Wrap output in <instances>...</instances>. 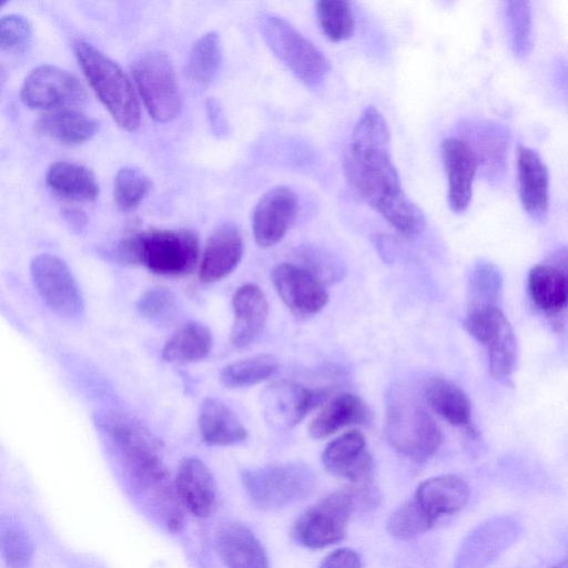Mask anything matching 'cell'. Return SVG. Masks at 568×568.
Wrapping results in <instances>:
<instances>
[{
    "label": "cell",
    "instance_id": "obj_1",
    "mask_svg": "<svg viewBox=\"0 0 568 568\" xmlns=\"http://www.w3.org/2000/svg\"><path fill=\"white\" fill-rule=\"evenodd\" d=\"M344 172L354 193L400 234L423 232V211L405 193L389 150L384 115L368 105L357 120L344 158Z\"/></svg>",
    "mask_w": 568,
    "mask_h": 568
},
{
    "label": "cell",
    "instance_id": "obj_2",
    "mask_svg": "<svg viewBox=\"0 0 568 568\" xmlns=\"http://www.w3.org/2000/svg\"><path fill=\"white\" fill-rule=\"evenodd\" d=\"M98 424L118 450L135 493L146 498L171 532L180 531L184 525V506L152 435L135 420L120 414L103 415Z\"/></svg>",
    "mask_w": 568,
    "mask_h": 568
},
{
    "label": "cell",
    "instance_id": "obj_3",
    "mask_svg": "<svg viewBox=\"0 0 568 568\" xmlns=\"http://www.w3.org/2000/svg\"><path fill=\"white\" fill-rule=\"evenodd\" d=\"M125 264L143 265L162 276H183L196 266L197 236L187 230H151L123 239L116 247Z\"/></svg>",
    "mask_w": 568,
    "mask_h": 568
},
{
    "label": "cell",
    "instance_id": "obj_4",
    "mask_svg": "<svg viewBox=\"0 0 568 568\" xmlns=\"http://www.w3.org/2000/svg\"><path fill=\"white\" fill-rule=\"evenodd\" d=\"M73 51L91 88L119 126L135 131L141 111L134 88L122 68L93 44L75 40Z\"/></svg>",
    "mask_w": 568,
    "mask_h": 568
},
{
    "label": "cell",
    "instance_id": "obj_5",
    "mask_svg": "<svg viewBox=\"0 0 568 568\" xmlns=\"http://www.w3.org/2000/svg\"><path fill=\"white\" fill-rule=\"evenodd\" d=\"M385 433L397 453L416 463L428 460L443 438L433 417L404 394L393 397L387 405Z\"/></svg>",
    "mask_w": 568,
    "mask_h": 568
},
{
    "label": "cell",
    "instance_id": "obj_6",
    "mask_svg": "<svg viewBox=\"0 0 568 568\" xmlns=\"http://www.w3.org/2000/svg\"><path fill=\"white\" fill-rule=\"evenodd\" d=\"M262 37L272 52L304 84L317 87L331 70L317 47L283 18L264 14L260 20Z\"/></svg>",
    "mask_w": 568,
    "mask_h": 568
},
{
    "label": "cell",
    "instance_id": "obj_7",
    "mask_svg": "<svg viewBox=\"0 0 568 568\" xmlns=\"http://www.w3.org/2000/svg\"><path fill=\"white\" fill-rule=\"evenodd\" d=\"M242 481L254 505L275 510L302 500L315 485L311 468L301 463H287L246 469Z\"/></svg>",
    "mask_w": 568,
    "mask_h": 568
},
{
    "label": "cell",
    "instance_id": "obj_8",
    "mask_svg": "<svg viewBox=\"0 0 568 568\" xmlns=\"http://www.w3.org/2000/svg\"><path fill=\"white\" fill-rule=\"evenodd\" d=\"M465 329L485 347L491 376L509 378L518 362V344L514 329L499 305H469Z\"/></svg>",
    "mask_w": 568,
    "mask_h": 568
},
{
    "label": "cell",
    "instance_id": "obj_9",
    "mask_svg": "<svg viewBox=\"0 0 568 568\" xmlns=\"http://www.w3.org/2000/svg\"><path fill=\"white\" fill-rule=\"evenodd\" d=\"M357 507L353 487L336 490L307 508L293 526V537L302 546L324 548L341 541Z\"/></svg>",
    "mask_w": 568,
    "mask_h": 568
},
{
    "label": "cell",
    "instance_id": "obj_10",
    "mask_svg": "<svg viewBox=\"0 0 568 568\" xmlns=\"http://www.w3.org/2000/svg\"><path fill=\"white\" fill-rule=\"evenodd\" d=\"M139 94L150 115L159 122L173 120L181 110V93L174 68L162 51L142 54L132 67Z\"/></svg>",
    "mask_w": 568,
    "mask_h": 568
},
{
    "label": "cell",
    "instance_id": "obj_11",
    "mask_svg": "<svg viewBox=\"0 0 568 568\" xmlns=\"http://www.w3.org/2000/svg\"><path fill=\"white\" fill-rule=\"evenodd\" d=\"M30 273L37 292L52 312L64 318L82 314L84 305L79 286L63 260L40 254L31 261Z\"/></svg>",
    "mask_w": 568,
    "mask_h": 568
},
{
    "label": "cell",
    "instance_id": "obj_12",
    "mask_svg": "<svg viewBox=\"0 0 568 568\" xmlns=\"http://www.w3.org/2000/svg\"><path fill=\"white\" fill-rule=\"evenodd\" d=\"M22 102L31 109L65 110L83 104L88 94L77 77L51 64L33 69L21 88Z\"/></svg>",
    "mask_w": 568,
    "mask_h": 568
},
{
    "label": "cell",
    "instance_id": "obj_13",
    "mask_svg": "<svg viewBox=\"0 0 568 568\" xmlns=\"http://www.w3.org/2000/svg\"><path fill=\"white\" fill-rule=\"evenodd\" d=\"M329 397L326 388H314L282 381L262 394V410L266 420L280 428H293Z\"/></svg>",
    "mask_w": 568,
    "mask_h": 568
},
{
    "label": "cell",
    "instance_id": "obj_14",
    "mask_svg": "<svg viewBox=\"0 0 568 568\" xmlns=\"http://www.w3.org/2000/svg\"><path fill=\"white\" fill-rule=\"evenodd\" d=\"M473 151L478 171L489 183H498L507 170L509 134L499 123L488 120H465L459 136Z\"/></svg>",
    "mask_w": 568,
    "mask_h": 568
},
{
    "label": "cell",
    "instance_id": "obj_15",
    "mask_svg": "<svg viewBox=\"0 0 568 568\" xmlns=\"http://www.w3.org/2000/svg\"><path fill=\"white\" fill-rule=\"evenodd\" d=\"M272 282L283 303L297 317L314 316L328 302L324 283L304 266L277 264L272 270Z\"/></svg>",
    "mask_w": 568,
    "mask_h": 568
},
{
    "label": "cell",
    "instance_id": "obj_16",
    "mask_svg": "<svg viewBox=\"0 0 568 568\" xmlns=\"http://www.w3.org/2000/svg\"><path fill=\"white\" fill-rule=\"evenodd\" d=\"M298 212V199L286 186H276L257 202L252 216L256 243L268 247L278 243L287 233Z\"/></svg>",
    "mask_w": 568,
    "mask_h": 568
},
{
    "label": "cell",
    "instance_id": "obj_17",
    "mask_svg": "<svg viewBox=\"0 0 568 568\" xmlns=\"http://www.w3.org/2000/svg\"><path fill=\"white\" fill-rule=\"evenodd\" d=\"M324 468L354 484L366 483L373 469V457L363 434L344 433L333 439L322 454Z\"/></svg>",
    "mask_w": 568,
    "mask_h": 568
},
{
    "label": "cell",
    "instance_id": "obj_18",
    "mask_svg": "<svg viewBox=\"0 0 568 568\" xmlns=\"http://www.w3.org/2000/svg\"><path fill=\"white\" fill-rule=\"evenodd\" d=\"M440 152L448 181L449 207L456 213L464 212L471 201L477 160L470 148L457 136L445 139Z\"/></svg>",
    "mask_w": 568,
    "mask_h": 568
},
{
    "label": "cell",
    "instance_id": "obj_19",
    "mask_svg": "<svg viewBox=\"0 0 568 568\" xmlns=\"http://www.w3.org/2000/svg\"><path fill=\"white\" fill-rule=\"evenodd\" d=\"M174 486L184 508L194 516H211L217 506L215 479L207 466L196 457L184 458L178 469Z\"/></svg>",
    "mask_w": 568,
    "mask_h": 568
},
{
    "label": "cell",
    "instance_id": "obj_20",
    "mask_svg": "<svg viewBox=\"0 0 568 568\" xmlns=\"http://www.w3.org/2000/svg\"><path fill=\"white\" fill-rule=\"evenodd\" d=\"M215 548L227 568H268L264 547L253 531L237 521H225L215 531Z\"/></svg>",
    "mask_w": 568,
    "mask_h": 568
},
{
    "label": "cell",
    "instance_id": "obj_21",
    "mask_svg": "<svg viewBox=\"0 0 568 568\" xmlns=\"http://www.w3.org/2000/svg\"><path fill=\"white\" fill-rule=\"evenodd\" d=\"M243 252L240 229L233 223L219 226L210 236L201 258V281L213 283L227 276L241 262Z\"/></svg>",
    "mask_w": 568,
    "mask_h": 568
},
{
    "label": "cell",
    "instance_id": "obj_22",
    "mask_svg": "<svg viewBox=\"0 0 568 568\" xmlns=\"http://www.w3.org/2000/svg\"><path fill=\"white\" fill-rule=\"evenodd\" d=\"M232 305L234 322L231 343L235 348H246L263 333L268 315V304L258 286L245 284L233 295Z\"/></svg>",
    "mask_w": 568,
    "mask_h": 568
},
{
    "label": "cell",
    "instance_id": "obj_23",
    "mask_svg": "<svg viewBox=\"0 0 568 568\" xmlns=\"http://www.w3.org/2000/svg\"><path fill=\"white\" fill-rule=\"evenodd\" d=\"M518 189L521 205L534 216H541L548 210V170L540 155L525 145L517 148Z\"/></svg>",
    "mask_w": 568,
    "mask_h": 568
},
{
    "label": "cell",
    "instance_id": "obj_24",
    "mask_svg": "<svg viewBox=\"0 0 568 568\" xmlns=\"http://www.w3.org/2000/svg\"><path fill=\"white\" fill-rule=\"evenodd\" d=\"M470 496L468 485L455 475H439L422 481L414 498L436 521L453 515L467 504Z\"/></svg>",
    "mask_w": 568,
    "mask_h": 568
},
{
    "label": "cell",
    "instance_id": "obj_25",
    "mask_svg": "<svg viewBox=\"0 0 568 568\" xmlns=\"http://www.w3.org/2000/svg\"><path fill=\"white\" fill-rule=\"evenodd\" d=\"M528 294L534 305L549 316L565 311L568 301L566 265L554 263L535 265L527 277Z\"/></svg>",
    "mask_w": 568,
    "mask_h": 568
},
{
    "label": "cell",
    "instance_id": "obj_26",
    "mask_svg": "<svg viewBox=\"0 0 568 568\" xmlns=\"http://www.w3.org/2000/svg\"><path fill=\"white\" fill-rule=\"evenodd\" d=\"M199 428L210 446H231L242 443L247 430L235 413L221 399L207 397L201 405Z\"/></svg>",
    "mask_w": 568,
    "mask_h": 568
},
{
    "label": "cell",
    "instance_id": "obj_27",
    "mask_svg": "<svg viewBox=\"0 0 568 568\" xmlns=\"http://www.w3.org/2000/svg\"><path fill=\"white\" fill-rule=\"evenodd\" d=\"M368 416L369 409L359 396L341 393L323 406L311 422L308 432L315 439L326 438L345 427L364 423Z\"/></svg>",
    "mask_w": 568,
    "mask_h": 568
},
{
    "label": "cell",
    "instance_id": "obj_28",
    "mask_svg": "<svg viewBox=\"0 0 568 568\" xmlns=\"http://www.w3.org/2000/svg\"><path fill=\"white\" fill-rule=\"evenodd\" d=\"M514 526L515 523L506 519L480 526L464 545L455 568H485L516 538V534H510L497 540L498 536Z\"/></svg>",
    "mask_w": 568,
    "mask_h": 568
},
{
    "label": "cell",
    "instance_id": "obj_29",
    "mask_svg": "<svg viewBox=\"0 0 568 568\" xmlns=\"http://www.w3.org/2000/svg\"><path fill=\"white\" fill-rule=\"evenodd\" d=\"M424 396L432 409L448 424L467 427L471 422V404L455 383L434 377L424 386Z\"/></svg>",
    "mask_w": 568,
    "mask_h": 568
},
{
    "label": "cell",
    "instance_id": "obj_30",
    "mask_svg": "<svg viewBox=\"0 0 568 568\" xmlns=\"http://www.w3.org/2000/svg\"><path fill=\"white\" fill-rule=\"evenodd\" d=\"M45 181L60 196L73 201L90 202L99 195V184L94 174L83 165L58 161L48 169Z\"/></svg>",
    "mask_w": 568,
    "mask_h": 568
},
{
    "label": "cell",
    "instance_id": "obj_31",
    "mask_svg": "<svg viewBox=\"0 0 568 568\" xmlns=\"http://www.w3.org/2000/svg\"><path fill=\"white\" fill-rule=\"evenodd\" d=\"M36 125L39 133L63 144L83 143L99 130L95 119L70 109L48 112Z\"/></svg>",
    "mask_w": 568,
    "mask_h": 568
},
{
    "label": "cell",
    "instance_id": "obj_32",
    "mask_svg": "<svg viewBox=\"0 0 568 568\" xmlns=\"http://www.w3.org/2000/svg\"><path fill=\"white\" fill-rule=\"evenodd\" d=\"M210 329L201 323L190 322L181 326L166 342L162 351L165 362L185 364L205 358L212 348Z\"/></svg>",
    "mask_w": 568,
    "mask_h": 568
},
{
    "label": "cell",
    "instance_id": "obj_33",
    "mask_svg": "<svg viewBox=\"0 0 568 568\" xmlns=\"http://www.w3.org/2000/svg\"><path fill=\"white\" fill-rule=\"evenodd\" d=\"M222 44L216 32H207L193 44L186 63V78L199 87L209 85L216 77L222 63Z\"/></svg>",
    "mask_w": 568,
    "mask_h": 568
},
{
    "label": "cell",
    "instance_id": "obj_34",
    "mask_svg": "<svg viewBox=\"0 0 568 568\" xmlns=\"http://www.w3.org/2000/svg\"><path fill=\"white\" fill-rule=\"evenodd\" d=\"M0 555L7 568H31L34 548L24 526L11 515L0 516Z\"/></svg>",
    "mask_w": 568,
    "mask_h": 568
},
{
    "label": "cell",
    "instance_id": "obj_35",
    "mask_svg": "<svg viewBox=\"0 0 568 568\" xmlns=\"http://www.w3.org/2000/svg\"><path fill=\"white\" fill-rule=\"evenodd\" d=\"M278 369V359L271 354H260L227 364L221 372L222 384L242 388L258 384Z\"/></svg>",
    "mask_w": 568,
    "mask_h": 568
},
{
    "label": "cell",
    "instance_id": "obj_36",
    "mask_svg": "<svg viewBox=\"0 0 568 568\" xmlns=\"http://www.w3.org/2000/svg\"><path fill=\"white\" fill-rule=\"evenodd\" d=\"M435 523L436 520L413 497L389 514L386 530L397 539L407 540L426 532Z\"/></svg>",
    "mask_w": 568,
    "mask_h": 568
},
{
    "label": "cell",
    "instance_id": "obj_37",
    "mask_svg": "<svg viewBox=\"0 0 568 568\" xmlns=\"http://www.w3.org/2000/svg\"><path fill=\"white\" fill-rule=\"evenodd\" d=\"M316 14L322 31L332 41L339 42L353 36L355 17L348 1H317Z\"/></svg>",
    "mask_w": 568,
    "mask_h": 568
},
{
    "label": "cell",
    "instance_id": "obj_38",
    "mask_svg": "<svg viewBox=\"0 0 568 568\" xmlns=\"http://www.w3.org/2000/svg\"><path fill=\"white\" fill-rule=\"evenodd\" d=\"M152 187L150 178L140 169L124 166L114 179V201L122 211L136 209Z\"/></svg>",
    "mask_w": 568,
    "mask_h": 568
},
{
    "label": "cell",
    "instance_id": "obj_39",
    "mask_svg": "<svg viewBox=\"0 0 568 568\" xmlns=\"http://www.w3.org/2000/svg\"><path fill=\"white\" fill-rule=\"evenodd\" d=\"M509 41L516 57L526 58L531 48V11L528 1L506 2Z\"/></svg>",
    "mask_w": 568,
    "mask_h": 568
},
{
    "label": "cell",
    "instance_id": "obj_40",
    "mask_svg": "<svg viewBox=\"0 0 568 568\" xmlns=\"http://www.w3.org/2000/svg\"><path fill=\"white\" fill-rule=\"evenodd\" d=\"M503 278L498 268L490 262L480 261L471 271L469 280L470 303L498 305Z\"/></svg>",
    "mask_w": 568,
    "mask_h": 568
},
{
    "label": "cell",
    "instance_id": "obj_41",
    "mask_svg": "<svg viewBox=\"0 0 568 568\" xmlns=\"http://www.w3.org/2000/svg\"><path fill=\"white\" fill-rule=\"evenodd\" d=\"M136 308L145 318L168 323L178 315L174 294L166 287H152L139 298Z\"/></svg>",
    "mask_w": 568,
    "mask_h": 568
},
{
    "label": "cell",
    "instance_id": "obj_42",
    "mask_svg": "<svg viewBox=\"0 0 568 568\" xmlns=\"http://www.w3.org/2000/svg\"><path fill=\"white\" fill-rule=\"evenodd\" d=\"M32 38V27L28 19L18 14L0 18V50L20 52L27 49Z\"/></svg>",
    "mask_w": 568,
    "mask_h": 568
},
{
    "label": "cell",
    "instance_id": "obj_43",
    "mask_svg": "<svg viewBox=\"0 0 568 568\" xmlns=\"http://www.w3.org/2000/svg\"><path fill=\"white\" fill-rule=\"evenodd\" d=\"M318 568H362V560L355 550L339 548L329 552Z\"/></svg>",
    "mask_w": 568,
    "mask_h": 568
},
{
    "label": "cell",
    "instance_id": "obj_44",
    "mask_svg": "<svg viewBox=\"0 0 568 568\" xmlns=\"http://www.w3.org/2000/svg\"><path fill=\"white\" fill-rule=\"evenodd\" d=\"M61 214L67 224L75 232H81L88 223L87 214L80 207L65 206L61 210Z\"/></svg>",
    "mask_w": 568,
    "mask_h": 568
},
{
    "label": "cell",
    "instance_id": "obj_45",
    "mask_svg": "<svg viewBox=\"0 0 568 568\" xmlns=\"http://www.w3.org/2000/svg\"><path fill=\"white\" fill-rule=\"evenodd\" d=\"M6 79H7L6 70H2L0 68V89L2 88L3 83L6 82Z\"/></svg>",
    "mask_w": 568,
    "mask_h": 568
},
{
    "label": "cell",
    "instance_id": "obj_46",
    "mask_svg": "<svg viewBox=\"0 0 568 568\" xmlns=\"http://www.w3.org/2000/svg\"><path fill=\"white\" fill-rule=\"evenodd\" d=\"M550 568H568L567 566V561L566 560H562L560 562H557L556 565H554L552 567Z\"/></svg>",
    "mask_w": 568,
    "mask_h": 568
},
{
    "label": "cell",
    "instance_id": "obj_47",
    "mask_svg": "<svg viewBox=\"0 0 568 568\" xmlns=\"http://www.w3.org/2000/svg\"><path fill=\"white\" fill-rule=\"evenodd\" d=\"M2 4H3V3H2V2H0V7H1Z\"/></svg>",
    "mask_w": 568,
    "mask_h": 568
}]
</instances>
